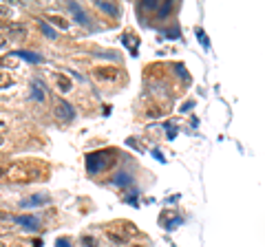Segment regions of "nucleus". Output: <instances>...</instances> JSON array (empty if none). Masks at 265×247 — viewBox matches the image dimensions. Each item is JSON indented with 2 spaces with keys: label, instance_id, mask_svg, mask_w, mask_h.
<instances>
[{
  "label": "nucleus",
  "instance_id": "1",
  "mask_svg": "<svg viewBox=\"0 0 265 247\" xmlns=\"http://www.w3.org/2000/svg\"><path fill=\"white\" fill-rule=\"evenodd\" d=\"M13 221L20 223L23 228H27L29 232H40V228H42V223H40V218H36L33 214H18V216H13Z\"/></svg>",
  "mask_w": 265,
  "mask_h": 247
},
{
  "label": "nucleus",
  "instance_id": "2",
  "mask_svg": "<svg viewBox=\"0 0 265 247\" xmlns=\"http://www.w3.org/2000/svg\"><path fill=\"white\" fill-rule=\"evenodd\" d=\"M55 117L62 119V122H73L75 117V108L69 102H60L58 106H55Z\"/></svg>",
  "mask_w": 265,
  "mask_h": 247
},
{
  "label": "nucleus",
  "instance_id": "3",
  "mask_svg": "<svg viewBox=\"0 0 265 247\" xmlns=\"http://www.w3.org/2000/svg\"><path fill=\"white\" fill-rule=\"evenodd\" d=\"M31 97H33V100H38V102H45L47 100V93H45V91H47V86H45V84H42V80H33L31 82Z\"/></svg>",
  "mask_w": 265,
  "mask_h": 247
},
{
  "label": "nucleus",
  "instance_id": "4",
  "mask_svg": "<svg viewBox=\"0 0 265 247\" xmlns=\"http://www.w3.org/2000/svg\"><path fill=\"white\" fill-rule=\"evenodd\" d=\"M95 77L97 80H115L117 71L113 66H100V69H95Z\"/></svg>",
  "mask_w": 265,
  "mask_h": 247
},
{
  "label": "nucleus",
  "instance_id": "5",
  "mask_svg": "<svg viewBox=\"0 0 265 247\" xmlns=\"http://www.w3.org/2000/svg\"><path fill=\"white\" fill-rule=\"evenodd\" d=\"M11 55H16V58H23V60H27V62H33V64L42 62V58H40L38 53H31V51H13Z\"/></svg>",
  "mask_w": 265,
  "mask_h": 247
},
{
  "label": "nucleus",
  "instance_id": "6",
  "mask_svg": "<svg viewBox=\"0 0 265 247\" xmlns=\"http://www.w3.org/2000/svg\"><path fill=\"white\" fill-rule=\"evenodd\" d=\"M42 203H49L47 194H33V199L23 201V208H31V206H42Z\"/></svg>",
  "mask_w": 265,
  "mask_h": 247
},
{
  "label": "nucleus",
  "instance_id": "7",
  "mask_svg": "<svg viewBox=\"0 0 265 247\" xmlns=\"http://www.w3.org/2000/svg\"><path fill=\"white\" fill-rule=\"evenodd\" d=\"M130 179H132V176L128 172H120V174L113 176V183H115V186H126V183H130Z\"/></svg>",
  "mask_w": 265,
  "mask_h": 247
},
{
  "label": "nucleus",
  "instance_id": "8",
  "mask_svg": "<svg viewBox=\"0 0 265 247\" xmlns=\"http://www.w3.org/2000/svg\"><path fill=\"white\" fill-rule=\"evenodd\" d=\"M58 86H60L62 93H69V91H71V80H69L67 75H60L58 77Z\"/></svg>",
  "mask_w": 265,
  "mask_h": 247
},
{
  "label": "nucleus",
  "instance_id": "9",
  "mask_svg": "<svg viewBox=\"0 0 265 247\" xmlns=\"http://www.w3.org/2000/svg\"><path fill=\"white\" fill-rule=\"evenodd\" d=\"M13 80H11V75L9 73H0V91L7 88V86H11Z\"/></svg>",
  "mask_w": 265,
  "mask_h": 247
},
{
  "label": "nucleus",
  "instance_id": "10",
  "mask_svg": "<svg viewBox=\"0 0 265 247\" xmlns=\"http://www.w3.org/2000/svg\"><path fill=\"white\" fill-rule=\"evenodd\" d=\"M40 27H42V31L49 35V40H55V31L51 29V27H49V23H47V20H42V23H40Z\"/></svg>",
  "mask_w": 265,
  "mask_h": 247
},
{
  "label": "nucleus",
  "instance_id": "11",
  "mask_svg": "<svg viewBox=\"0 0 265 247\" xmlns=\"http://www.w3.org/2000/svg\"><path fill=\"white\" fill-rule=\"evenodd\" d=\"M49 20H51V23H53V25H58V27H62V29H67V27H69V23H67V20H64V18H60V16H51V18H49Z\"/></svg>",
  "mask_w": 265,
  "mask_h": 247
},
{
  "label": "nucleus",
  "instance_id": "12",
  "mask_svg": "<svg viewBox=\"0 0 265 247\" xmlns=\"http://www.w3.org/2000/svg\"><path fill=\"white\" fill-rule=\"evenodd\" d=\"M82 245H86V247H97V241L93 236H82Z\"/></svg>",
  "mask_w": 265,
  "mask_h": 247
},
{
  "label": "nucleus",
  "instance_id": "13",
  "mask_svg": "<svg viewBox=\"0 0 265 247\" xmlns=\"http://www.w3.org/2000/svg\"><path fill=\"white\" fill-rule=\"evenodd\" d=\"M108 238L115 243H126V236H120V234H115V232H108Z\"/></svg>",
  "mask_w": 265,
  "mask_h": 247
},
{
  "label": "nucleus",
  "instance_id": "14",
  "mask_svg": "<svg viewBox=\"0 0 265 247\" xmlns=\"http://www.w3.org/2000/svg\"><path fill=\"white\" fill-rule=\"evenodd\" d=\"M9 16H11V9H9V7L0 5V20H5V18H9Z\"/></svg>",
  "mask_w": 265,
  "mask_h": 247
},
{
  "label": "nucleus",
  "instance_id": "15",
  "mask_svg": "<svg viewBox=\"0 0 265 247\" xmlns=\"http://www.w3.org/2000/svg\"><path fill=\"white\" fill-rule=\"evenodd\" d=\"M5 47H7V35L0 31V49H5Z\"/></svg>",
  "mask_w": 265,
  "mask_h": 247
},
{
  "label": "nucleus",
  "instance_id": "16",
  "mask_svg": "<svg viewBox=\"0 0 265 247\" xmlns=\"http://www.w3.org/2000/svg\"><path fill=\"white\" fill-rule=\"evenodd\" d=\"M7 172H9V168H5V166H0V179H3V176H7Z\"/></svg>",
  "mask_w": 265,
  "mask_h": 247
},
{
  "label": "nucleus",
  "instance_id": "17",
  "mask_svg": "<svg viewBox=\"0 0 265 247\" xmlns=\"http://www.w3.org/2000/svg\"><path fill=\"white\" fill-rule=\"evenodd\" d=\"M0 66H13V62H9V60H3V58H0Z\"/></svg>",
  "mask_w": 265,
  "mask_h": 247
},
{
  "label": "nucleus",
  "instance_id": "18",
  "mask_svg": "<svg viewBox=\"0 0 265 247\" xmlns=\"http://www.w3.org/2000/svg\"><path fill=\"white\" fill-rule=\"evenodd\" d=\"M3 144H5V137H3V135H0V146H3Z\"/></svg>",
  "mask_w": 265,
  "mask_h": 247
},
{
  "label": "nucleus",
  "instance_id": "19",
  "mask_svg": "<svg viewBox=\"0 0 265 247\" xmlns=\"http://www.w3.org/2000/svg\"><path fill=\"white\" fill-rule=\"evenodd\" d=\"M0 247H7V243H3V241H0Z\"/></svg>",
  "mask_w": 265,
  "mask_h": 247
},
{
  "label": "nucleus",
  "instance_id": "20",
  "mask_svg": "<svg viewBox=\"0 0 265 247\" xmlns=\"http://www.w3.org/2000/svg\"><path fill=\"white\" fill-rule=\"evenodd\" d=\"M132 247H142V245H132Z\"/></svg>",
  "mask_w": 265,
  "mask_h": 247
}]
</instances>
